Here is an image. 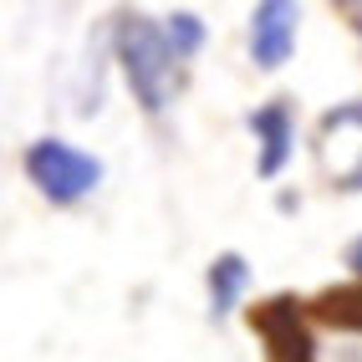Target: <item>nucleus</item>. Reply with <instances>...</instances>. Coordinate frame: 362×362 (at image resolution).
<instances>
[{
	"mask_svg": "<svg viewBox=\"0 0 362 362\" xmlns=\"http://www.w3.org/2000/svg\"><path fill=\"white\" fill-rule=\"evenodd\" d=\"M117 62H123L128 82H133V98L148 107V112H163L179 92V62L174 52L163 46V31L153 26L148 16H117Z\"/></svg>",
	"mask_w": 362,
	"mask_h": 362,
	"instance_id": "f257e3e1",
	"label": "nucleus"
},
{
	"mask_svg": "<svg viewBox=\"0 0 362 362\" xmlns=\"http://www.w3.org/2000/svg\"><path fill=\"white\" fill-rule=\"evenodd\" d=\"M26 179L41 189L52 204H77L103 184V158L71 148L62 138H36L26 148Z\"/></svg>",
	"mask_w": 362,
	"mask_h": 362,
	"instance_id": "f03ea898",
	"label": "nucleus"
},
{
	"mask_svg": "<svg viewBox=\"0 0 362 362\" xmlns=\"http://www.w3.org/2000/svg\"><path fill=\"white\" fill-rule=\"evenodd\" d=\"M322 168L337 179V189H362V103H347L322 117Z\"/></svg>",
	"mask_w": 362,
	"mask_h": 362,
	"instance_id": "7ed1b4c3",
	"label": "nucleus"
},
{
	"mask_svg": "<svg viewBox=\"0 0 362 362\" xmlns=\"http://www.w3.org/2000/svg\"><path fill=\"white\" fill-rule=\"evenodd\" d=\"M296 6H281V0H265V6L250 11V57L255 66L276 71L296 46Z\"/></svg>",
	"mask_w": 362,
	"mask_h": 362,
	"instance_id": "20e7f679",
	"label": "nucleus"
},
{
	"mask_svg": "<svg viewBox=\"0 0 362 362\" xmlns=\"http://www.w3.org/2000/svg\"><path fill=\"white\" fill-rule=\"evenodd\" d=\"M250 133L260 138V174L265 179H276L286 158H291L296 148V117L286 103H265L260 112H250Z\"/></svg>",
	"mask_w": 362,
	"mask_h": 362,
	"instance_id": "39448f33",
	"label": "nucleus"
},
{
	"mask_svg": "<svg viewBox=\"0 0 362 362\" xmlns=\"http://www.w3.org/2000/svg\"><path fill=\"white\" fill-rule=\"evenodd\" d=\"M245 286H250V265H245V255H235V250L214 255V265H209V317L225 322L230 311H235V301L245 296Z\"/></svg>",
	"mask_w": 362,
	"mask_h": 362,
	"instance_id": "423d86ee",
	"label": "nucleus"
},
{
	"mask_svg": "<svg viewBox=\"0 0 362 362\" xmlns=\"http://www.w3.org/2000/svg\"><path fill=\"white\" fill-rule=\"evenodd\" d=\"M163 46L174 52V62L194 57L199 46H204V21L189 16V11H174V16H168V26H163Z\"/></svg>",
	"mask_w": 362,
	"mask_h": 362,
	"instance_id": "0eeeda50",
	"label": "nucleus"
},
{
	"mask_svg": "<svg viewBox=\"0 0 362 362\" xmlns=\"http://www.w3.org/2000/svg\"><path fill=\"white\" fill-rule=\"evenodd\" d=\"M347 265H352V271L362 276V240H352V250H347Z\"/></svg>",
	"mask_w": 362,
	"mask_h": 362,
	"instance_id": "6e6552de",
	"label": "nucleus"
}]
</instances>
